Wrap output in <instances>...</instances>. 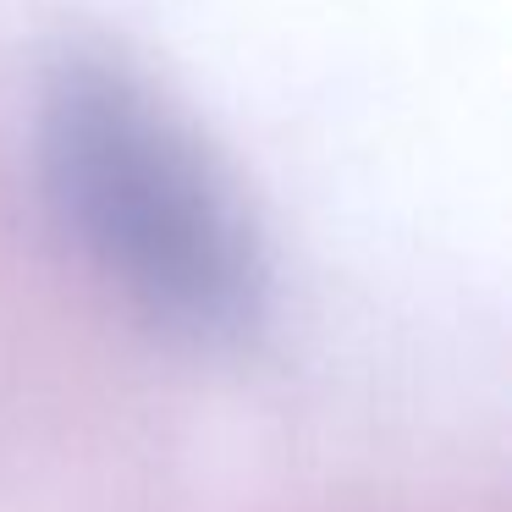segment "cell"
<instances>
[{"label": "cell", "instance_id": "6da1fadb", "mask_svg": "<svg viewBox=\"0 0 512 512\" xmlns=\"http://www.w3.org/2000/svg\"><path fill=\"white\" fill-rule=\"evenodd\" d=\"M39 177L61 232L149 325L237 347L270 309V265L237 188L122 56L72 45L39 89Z\"/></svg>", "mask_w": 512, "mask_h": 512}]
</instances>
